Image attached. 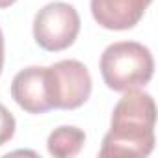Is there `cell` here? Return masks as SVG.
<instances>
[{
  "mask_svg": "<svg viewBox=\"0 0 158 158\" xmlns=\"http://www.w3.org/2000/svg\"><path fill=\"white\" fill-rule=\"evenodd\" d=\"M101 74L114 91L143 88L154 74V58L151 50L138 41H117L104 48L101 56Z\"/></svg>",
  "mask_w": 158,
  "mask_h": 158,
  "instance_id": "6da1fadb",
  "label": "cell"
},
{
  "mask_svg": "<svg viewBox=\"0 0 158 158\" xmlns=\"http://www.w3.org/2000/svg\"><path fill=\"white\" fill-rule=\"evenodd\" d=\"M80 32V15L67 2H50L41 8L34 19V39L48 50L60 52L69 48Z\"/></svg>",
  "mask_w": 158,
  "mask_h": 158,
  "instance_id": "7a4b0ae2",
  "label": "cell"
},
{
  "mask_svg": "<svg viewBox=\"0 0 158 158\" xmlns=\"http://www.w3.org/2000/svg\"><path fill=\"white\" fill-rule=\"evenodd\" d=\"M54 108L76 110L91 95V74L78 60H61L48 67Z\"/></svg>",
  "mask_w": 158,
  "mask_h": 158,
  "instance_id": "3957f363",
  "label": "cell"
},
{
  "mask_svg": "<svg viewBox=\"0 0 158 158\" xmlns=\"http://www.w3.org/2000/svg\"><path fill=\"white\" fill-rule=\"evenodd\" d=\"M13 101L28 114H45L54 110L48 67H26L19 71L11 82Z\"/></svg>",
  "mask_w": 158,
  "mask_h": 158,
  "instance_id": "277c9868",
  "label": "cell"
},
{
  "mask_svg": "<svg viewBox=\"0 0 158 158\" xmlns=\"http://www.w3.org/2000/svg\"><path fill=\"white\" fill-rule=\"evenodd\" d=\"M154 128L136 127H110L106 132L99 156L101 158H141L154 149Z\"/></svg>",
  "mask_w": 158,
  "mask_h": 158,
  "instance_id": "5b68a950",
  "label": "cell"
},
{
  "mask_svg": "<svg viewBox=\"0 0 158 158\" xmlns=\"http://www.w3.org/2000/svg\"><path fill=\"white\" fill-rule=\"evenodd\" d=\"M152 0H91V15L106 30H130L145 15Z\"/></svg>",
  "mask_w": 158,
  "mask_h": 158,
  "instance_id": "8992f818",
  "label": "cell"
},
{
  "mask_svg": "<svg viewBox=\"0 0 158 158\" xmlns=\"http://www.w3.org/2000/svg\"><path fill=\"white\" fill-rule=\"evenodd\" d=\"M112 112L110 127H136V128H154L156 125V104L154 99L141 91L139 88L123 91Z\"/></svg>",
  "mask_w": 158,
  "mask_h": 158,
  "instance_id": "52a82bcc",
  "label": "cell"
},
{
  "mask_svg": "<svg viewBox=\"0 0 158 158\" xmlns=\"http://www.w3.org/2000/svg\"><path fill=\"white\" fill-rule=\"evenodd\" d=\"M86 132L78 127H58L47 139L48 154L56 158H73L84 149Z\"/></svg>",
  "mask_w": 158,
  "mask_h": 158,
  "instance_id": "ba28073f",
  "label": "cell"
},
{
  "mask_svg": "<svg viewBox=\"0 0 158 158\" xmlns=\"http://www.w3.org/2000/svg\"><path fill=\"white\" fill-rule=\"evenodd\" d=\"M15 127H17V123H15L13 114L4 104H0V147L13 138Z\"/></svg>",
  "mask_w": 158,
  "mask_h": 158,
  "instance_id": "9c48e42d",
  "label": "cell"
},
{
  "mask_svg": "<svg viewBox=\"0 0 158 158\" xmlns=\"http://www.w3.org/2000/svg\"><path fill=\"white\" fill-rule=\"evenodd\" d=\"M2 67H4V35L0 30V74H2Z\"/></svg>",
  "mask_w": 158,
  "mask_h": 158,
  "instance_id": "30bf717a",
  "label": "cell"
},
{
  "mask_svg": "<svg viewBox=\"0 0 158 158\" xmlns=\"http://www.w3.org/2000/svg\"><path fill=\"white\" fill-rule=\"evenodd\" d=\"M17 2V0H0V10H4V8H10Z\"/></svg>",
  "mask_w": 158,
  "mask_h": 158,
  "instance_id": "8fae6325",
  "label": "cell"
}]
</instances>
